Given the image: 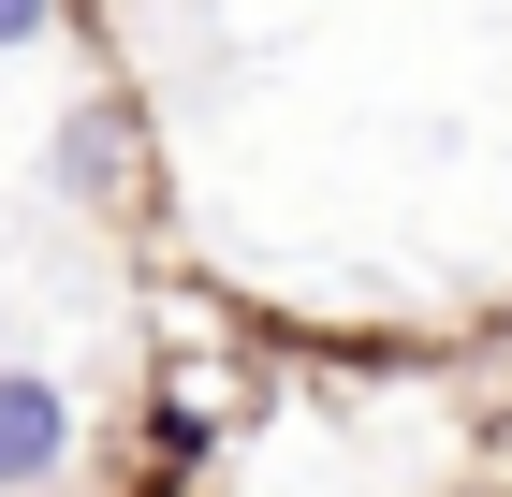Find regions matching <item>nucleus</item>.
<instances>
[{
  "label": "nucleus",
  "mask_w": 512,
  "mask_h": 497,
  "mask_svg": "<svg viewBox=\"0 0 512 497\" xmlns=\"http://www.w3.org/2000/svg\"><path fill=\"white\" fill-rule=\"evenodd\" d=\"M59 454H74V395L44 381V366H0V497L59 483Z\"/></svg>",
  "instance_id": "f257e3e1"
},
{
  "label": "nucleus",
  "mask_w": 512,
  "mask_h": 497,
  "mask_svg": "<svg viewBox=\"0 0 512 497\" xmlns=\"http://www.w3.org/2000/svg\"><path fill=\"white\" fill-rule=\"evenodd\" d=\"M118 132H132L118 103H88L74 132H59V191H103V176H118Z\"/></svg>",
  "instance_id": "f03ea898"
},
{
  "label": "nucleus",
  "mask_w": 512,
  "mask_h": 497,
  "mask_svg": "<svg viewBox=\"0 0 512 497\" xmlns=\"http://www.w3.org/2000/svg\"><path fill=\"white\" fill-rule=\"evenodd\" d=\"M59 30V0H0V44H44Z\"/></svg>",
  "instance_id": "7ed1b4c3"
}]
</instances>
